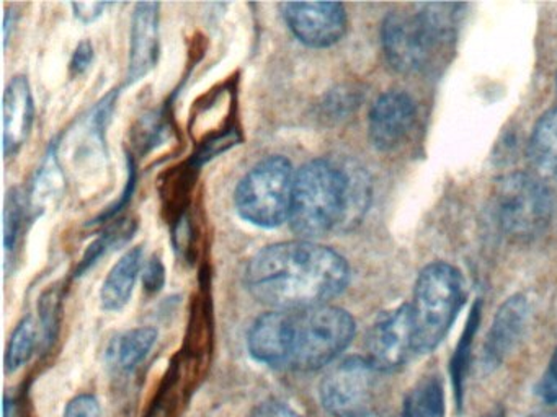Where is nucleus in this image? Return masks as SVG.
<instances>
[{
	"label": "nucleus",
	"mask_w": 557,
	"mask_h": 417,
	"mask_svg": "<svg viewBox=\"0 0 557 417\" xmlns=\"http://www.w3.org/2000/svg\"><path fill=\"white\" fill-rule=\"evenodd\" d=\"M252 417H305L301 414L296 413L292 407L286 406L285 403L272 400L265 401L257 407L256 413Z\"/></svg>",
	"instance_id": "nucleus-29"
},
{
	"label": "nucleus",
	"mask_w": 557,
	"mask_h": 417,
	"mask_svg": "<svg viewBox=\"0 0 557 417\" xmlns=\"http://www.w3.org/2000/svg\"><path fill=\"white\" fill-rule=\"evenodd\" d=\"M527 152L540 178H557V106L541 114L531 130Z\"/></svg>",
	"instance_id": "nucleus-16"
},
{
	"label": "nucleus",
	"mask_w": 557,
	"mask_h": 417,
	"mask_svg": "<svg viewBox=\"0 0 557 417\" xmlns=\"http://www.w3.org/2000/svg\"><path fill=\"white\" fill-rule=\"evenodd\" d=\"M417 117L413 98L407 91L389 90L381 94L368 117V137L380 152H391L403 146Z\"/></svg>",
	"instance_id": "nucleus-11"
},
{
	"label": "nucleus",
	"mask_w": 557,
	"mask_h": 417,
	"mask_svg": "<svg viewBox=\"0 0 557 417\" xmlns=\"http://www.w3.org/2000/svg\"><path fill=\"white\" fill-rule=\"evenodd\" d=\"M4 417H21V410H18L17 403L11 397H5L4 403Z\"/></svg>",
	"instance_id": "nucleus-30"
},
{
	"label": "nucleus",
	"mask_w": 557,
	"mask_h": 417,
	"mask_svg": "<svg viewBox=\"0 0 557 417\" xmlns=\"http://www.w3.org/2000/svg\"><path fill=\"white\" fill-rule=\"evenodd\" d=\"M37 348V325L34 318L27 316L22 319L21 325L12 334L11 342L8 345V354H5V370L9 374L24 367Z\"/></svg>",
	"instance_id": "nucleus-19"
},
{
	"label": "nucleus",
	"mask_w": 557,
	"mask_h": 417,
	"mask_svg": "<svg viewBox=\"0 0 557 417\" xmlns=\"http://www.w3.org/2000/svg\"><path fill=\"white\" fill-rule=\"evenodd\" d=\"M296 172L289 160L272 155L257 163L237 186L234 205L240 218L260 228L289 220Z\"/></svg>",
	"instance_id": "nucleus-5"
},
{
	"label": "nucleus",
	"mask_w": 557,
	"mask_h": 417,
	"mask_svg": "<svg viewBox=\"0 0 557 417\" xmlns=\"http://www.w3.org/2000/svg\"><path fill=\"white\" fill-rule=\"evenodd\" d=\"M24 202L17 191L9 195L5 204V224H4V247L5 253H12L17 247L18 237H21L22 225H24Z\"/></svg>",
	"instance_id": "nucleus-21"
},
{
	"label": "nucleus",
	"mask_w": 557,
	"mask_h": 417,
	"mask_svg": "<svg viewBox=\"0 0 557 417\" xmlns=\"http://www.w3.org/2000/svg\"><path fill=\"white\" fill-rule=\"evenodd\" d=\"M528 318L527 296L521 293L508 296L495 313L485 339L482 364L487 370L498 367L513 351L523 334Z\"/></svg>",
	"instance_id": "nucleus-12"
},
{
	"label": "nucleus",
	"mask_w": 557,
	"mask_h": 417,
	"mask_svg": "<svg viewBox=\"0 0 557 417\" xmlns=\"http://www.w3.org/2000/svg\"><path fill=\"white\" fill-rule=\"evenodd\" d=\"M159 58V3L141 2L133 15L128 84L141 80Z\"/></svg>",
	"instance_id": "nucleus-13"
},
{
	"label": "nucleus",
	"mask_w": 557,
	"mask_h": 417,
	"mask_svg": "<svg viewBox=\"0 0 557 417\" xmlns=\"http://www.w3.org/2000/svg\"><path fill=\"white\" fill-rule=\"evenodd\" d=\"M40 316L41 325H44L45 329V338H47L48 342L54 341L61 316V295L57 290H50V292L41 296Z\"/></svg>",
	"instance_id": "nucleus-23"
},
{
	"label": "nucleus",
	"mask_w": 557,
	"mask_h": 417,
	"mask_svg": "<svg viewBox=\"0 0 557 417\" xmlns=\"http://www.w3.org/2000/svg\"><path fill=\"white\" fill-rule=\"evenodd\" d=\"M492 204L498 227L508 237L528 240L546 230L553 217V195L537 175L508 173L495 181Z\"/></svg>",
	"instance_id": "nucleus-6"
},
{
	"label": "nucleus",
	"mask_w": 557,
	"mask_h": 417,
	"mask_svg": "<svg viewBox=\"0 0 557 417\" xmlns=\"http://www.w3.org/2000/svg\"><path fill=\"white\" fill-rule=\"evenodd\" d=\"M35 106L30 84L24 75L12 78L4 93V155L21 152L34 126Z\"/></svg>",
	"instance_id": "nucleus-14"
},
{
	"label": "nucleus",
	"mask_w": 557,
	"mask_h": 417,
	"mask_svg": "<svg viewBox=\"0 0 557 417\" xmlns=\"http://www.w3.org/2000/svg\"><path fill=\"white\" fill-rule=\"evenodd\" d=\"M354 316L334 305L273 309L259 316L247 349L260 364L312 371L332 364L354 341Z\"/></svg>",
	"instance_id": "nucleus-2"
},
{
	"label": "nucleus",
	"mask_w": 557,
	"mask_h": 417,
	"mask_svg": "<svg viewBox=\"0 0 557 417\" xmlns=\"http://www.w3.org/2000/svg\"><path fill=\"white\" fill-rule=\"evenodd\" d=\"M158 336V329L151 328V326H143V328L125 332L112 349V357L116 367L122 370H133L136 365L141 364L149 351L154 348Z\"/></svg>",
	"instance_id": "nucleus-18"
},
{
	"label": "nucleus",
	"mask_w": 557,
	"mask_h": 417,
	"mask_svg": "<svg viewBox=\"0 0 557 417\" xmlns=\"http://www.w3.org/2000/svg\"><path fill=\"white\" fill-rule=\"evenodd\" d=\"M247 290L275 309L327 305L347 289L350 266L332 248L311 240L280 241L250 257Z\"/></svg>",
	"instance_id": "nucleus-1"
},
{
	"label": "nucleus",
	"mask_w": 557,
	"mask_h": 417,
	"mask_svg": "<svg viewBox=\"0 0 557 417\" xmlns=\"http://www.w3.org/2000/svg\"><path fill=\"white\" fill-rule=\"evenodd\" d=\"M374 374L367 357L338 362L319 388L324 409L334 417H367L373 403Z\"/></svg>",
	"instance_id": "nucleus-8"
},
{
	"label": "nucleus",
	"mask_w": 557,
	"mask_h": 417,
	"mask_svg": "<svg viewBox=\"0 0 557 417\" xmlns=\"http://www.w3.org/2000/svg\"><path fill=\"white\" fill-rule=\"evenodd\" d=\"M64 417H100V403L92 394H79L70 401Z\"/></svg>",
	"instance_id": "nucleus-25"
},
{
	"label": "nucleus",
	"mask_w": 557,
	"mask_h": 417,
	"mask_svg": "<svg viewBox=\"0 0 557 417\" xmlns=\"http://www.w3.org/2000/svg\"><path fill=\"white\" fill-rule=\"evenodd\" d=\"M416 352L409 303L384 313L367 339V361L376 371H396Z\"/></svg>",
	"instance_id": "nucleus-9"
},
{
	"label": "nucleus",
	"mask_w": 557,
	"mask_h": 417,
	"mask_svg": "<svg viewBox=\"0 0 557 417\" xmlns=\"http://www.w3.org/2000/svg\"><path fill=\"white\" fill-rule=\"evenodd\" d=\"M528 417H557V413H540V414H533V416Z\"/></svg>",
	"instance_id": "nucleus-32"
},
{
	"label": "nucleus",
	"mask_w": 557,
	"mask_h": 417,
	"mask_svg": "<svg viewBox=\"0 0 557 417\" xmlns=\"http://www.w3.org/2000/svg\"><path fill=\"white\" fill-rule=\"evenodd\" d=\"M373 199L367 169L351 159L324 156L296 172L292 224L302 240L348 233L363 222Z\"/></svg>",
	"instance_id": "nucleus-3"
},
{
	"label": "nucleus",
	"mask_w": 557,
	"mask_h": 417,
	"mask_svg": "<svg viewBox=\"0 0 557 417\" xmlns=\"http://www.w3.org/2000/svg\"><path fill=\"white\" fill-rule=\"evenodd\" d=\"M143 283H145L146 292H161L165 283V267L159 257H151V261L146 264Z\"/></svg>",
	"instance_id": "nucleus-26"
},
{
	"label": "nucleus",
	"mask_w": 557,
	"mask_h": 417,
	"mask_svg": "<svg viewBox=\"0 0 557 417\" xmlns=\"http://www.w3.org/2000/svg\"><path fill=\"white\" fill-rule=\"evenodd\" d=\"M479 321V312H472L471 318L468 321V328H466L465 334H462L461 342H459L458 351H456L455 358L451 362L453 377H455L456 393H458V403H461V381L465 377V367L468 364L469 345L472 342V336H474L475 326Z\"/></svg>",
	"instance_id": "nucleus-22"
},
{
	"label": "nucleus",
	"mask_w": 557,
	"mask_h": 417,
	"mask_svg": "<svg viewBox=\"0 0 557 417\" xmlns=\"http://www.w3.org/2000/svg\"><path fill=\"white\" fill-rule=\"evenodd\" d=\"M109 3L106 2H74L73 10L77 20L83 23H94L106 12Z\"/></svg>",
	"instance_id": "nucleus-27"
},
{
	"label": "nucleus",
	"mask_w": 557,
	"mask_h": 417,
	"mask_svg": "<svg viewBox=\"0 0 557 417\" xmlns=\"http://www.w3.org/2000/svg\"><path fill=\"white\" fill-rule=\"evenodd\" d=\"M536 394L546 404L557 406V349L550 357L549 365L536 384Z\"/></svg>",
	"instance_id": "nucleus-24"
},
{
	"label": "nucleus",
	"mask_w": 557,
	"mask_h": 417,
	"mask_svg": "<svg viewBox=\"0 0 557 417\" xmlns=\"http://www.w3.org/2000/svg\"><path fill=\"white\" fill-rule=\"evenodd\" d=\"M445 388L438 375L423 377L404 401V417H445Z\"/></svg>",
	"instance_id": "nucleus-17"
},
{
	"label": "nucleus",
	"mask_w": 557,
	"mask_h": 417,
	"mask_svg": "<svg viewBox=\"0 0 557 417\" xmlns=\"http://www.w3.org/2000/svg\"><path fill=\"white\" fill-rule=\"evenodd\" d=\"M556 94H557V77H556Z\"/></svg>",
	"instance_id": "nucleus-33"
},
{
	"label": "nucleus",
	"mask_w": 557,
	"mask_h": 417,
	"mask_svg": "<svg viewBox=\"0 0 557 417\" xmlns=\"http://www.w3.org/2000/svg\"><path fill=\"white\" fill-rule=\"evenodd\" d=\"M381 45L387 64L400 74H410L420 71L446 41L417 7V12H391L383 20Z\"/></svg>",
	"instance_id": "nucleus-7"
},
{
	"label": "nucleus",
	"mask_w": 557,
	"mask_h": 417,
	"mask_svg": "<svg viewBox=\"0 0 557 417\" xmlns=\"http://www.w3.org/2000/svg\"><path fill=\"white\" fill-rule=\"evenodd\" d=\"M465 300L466 280L458 267L433 261L420 270L410 303L416 354H429L446 338Z\"/></svg>",
	"instance_id": "nucleus-4"
},
{
	"label": "nucleus",
	"mask_w": 557,
	"mask_h": 417,
	"mask_svg": "<svg viewBox=\"0 0 557 417\" xmlns=\"http://www.w3.org/2000/svg\"><path fill=\"white\" fill-rule=\"evenodd\" d=\"M482 417H505V413L500 406H495L492 407V409H488Z\"/></svg>",
	"instance_id": "nucleus-31"
},
{
	"label": "nucleus",
	"mask_w": 557,
	"mask_h": 417,
	"mask_svg": "<svg viewBox=\"0 0 557 417\" xmlns=\"http://www.w3.org/2000/svg\"><path fill=\"white\" fill-rule=\"evenodd\" d=\"M363 93L357 87L344 85L329 94L324 103V111L331 119H344L360 106Z\"/></svg>",
	"instance_id": "nucleus-20"
},
{
	"label": "nucleus",
	"mask_w": 557,
	"mask_h": 417,
	"mask_svg": "<svg viewBox=\"0 0 557 417\" xmlns=\"http://www.w3.org/2000/svg\"><path fill=\"white\" fill-rule=\"evenodd\" d=\"M143 264H145L143 247L132 248L120 257L100 289V303L103 309L119 312L125 308L126 303L132 299Z\"/></svg>",
	"instance_id": "nucleus-15"
},
{
	"label": "nucleus",
	"mask_w": 557,
	"mask_h": 417,
	"mask_svg": "<svg viewBox=\"0 0 557 417\" xmlns=\"http://www.w3.org/2000/svg\"><path fill=\"white\" fill-rule=\"evenodd\" d=\"M94 61V46L89 41H83L74 51L71 59V72L74 75L84 74Z\"/></svg>",
	"instance_id": "nucleus-28"
},
{
	"label": "nucleus",
	"mask_w": 557,
	"mask_h": 417,
	"mask_svg": "<svg viewBox=\"0 0 557 417\" xmlns=\"http://www.w3.org/2000/svg\"><path fill=\"white\" fill-rule=\"evenodd\" d=\"M282 15L289 31L309 48H331L347 33V12L338 2L282 3Z\"/></svg>",
	"instance_id": "nucleus-10"
}]
</instances>
